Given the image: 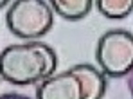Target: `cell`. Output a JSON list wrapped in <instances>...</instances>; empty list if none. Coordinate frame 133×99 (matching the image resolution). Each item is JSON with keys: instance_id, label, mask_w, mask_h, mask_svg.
Returning <instances> with one entry per match:
<instances>
[{"instance_id": "6da1fadb", "label": "cell", "mask_w": 133, "mask_h": 99, "mask_svg": "<svg viewBox=\"0 0 133 99\" xmlns=\"http://www.w3.org/2000/svg\"><path fill=\"white\" fill-rule=\"evenodd\" d=\"M58 56L42 42L15 43L0 52V77L16 87H29L56 74Z\"/></svg>"}, {"instance_id": "7a4b0ae2", "label": "cell", "mask_w": 133, "mask_h": 99, "mask_svg": "<svg viewBox=\"0 0 133 99\" xmlns=\"http://www.w3.org/2000/svg\"><path fill=\"white\" fill-rule=\"evenodd\" d=\"M5 22L15 36L34 42L52 29L54 9L45 0H16L9 5Z\"/></svg>"}, {"instance_id": "3957f363", "label": "cell", "mask_w": 133, "mask_h": 99, "mask_svg": "<svg viewBox=\"0 0 133 99\" xmlns=\"http://www.w3.org/2000/svg\"><path fill=\"white\" fill-rule=\"evenodd\" d=\"M95 60L106 77H124L133 70V34L124 29L106 31L95 47Z\"/></svg>"}, {"instance_id": "277c9868", "label": "cell", "mask_w": 133, "mask_h": 99, "mask_svg": "<svg viewBox=\"0 0 133 99\" xmlns=\"http://www.w3.org/2000/svg\"><path fill=\"white\" fill-rule=\"evenodd\" d=\"M36 99H81V83L70 69L40 81Z\"/></svg>"}, {"instance_id": "5b68a950", "label": "cell", "mask_w": 133, "mask_h": 99, "mask_svg": "<svg viewBox=\"0 0 133 99\" xmlns=\"http://www.w3.org/2000/svg\"><path fill=\"white\" fill-rule=\"evenodd\" d=\"M81 83V99H103L106 92V76L88 63L70 67Z\"/></svg>"}, {"instance_id": "8992f818", "label": "cell", "mask_w": 133, "mask_h": 99, "mask_svg": "<svg viewBox=\"0 0 133 99\" xmlns=\"http://www.w3.org/2000/svg\"><path fill=\"white\" fill-rule=\"evenodd\" d=\"M50 7L61 18L70 20V22H76V20L85 18L92 11L94 2L92 0H52Z\"/></svg>"}, {"instance_id": "52a82bcc", "label": "cell", "mask_w": 133, "mask_h": 99, "mask_svg": "<svg viewBox=\"0 0 133 99\" xmlns=\"http://www.w3.org/2000/svg\"><path fill=\"white\" fill-rule=\"evenodd\" d=\"M99 13L110 20H121L133 13V0H97Z\"/></svg>"}, {"instance_id": "ba28073f", "label": "cell", "mask_w": 133, "mask_h": 99, "mask_svg": "<svg viewBox=\"0 0 133 99\" xmlns=\"http://www.w3.org/2000/svg\"><path fill=\"white\" fill-rule=\"evenodd\" d=\"M0 99H29V97L20 96V94H4V96H0Z\"/></svg>"}, {"instance_id": "9c48e42d", "label": "cell", "mask_w": 133, "mask_h": 99, "mask_svg": "<svg viewBox=\"0 0 133 99\" xmlns=\"http://www.w3.org/2000/svg\"><path fill=\"white\" fill-rule=\"evenodd\" d=\"M128 85H130V92H131V97H133V70L130 72V81H128Z\"/></svg>"}, {"instance_id": "30bf717a", "label": "cell", "mask_w": 133, "mask_h": 99, "mask_svg": "<svg viewBox=\"0 0 133 99\" xmlns=\"http://www.w3.org/2000/svg\"><path fill=\"white\" fill-rule=\"evenodd\" d=\"M5 5H7V2H5V0H0V9H2V7H5Z\"/></svg>"}]
</instances>
